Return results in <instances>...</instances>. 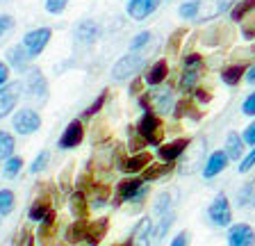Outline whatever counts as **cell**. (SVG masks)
Listing matches in <instances>:
<instances>
[{"label":"cell","mask_w":255,"mask_h":246,"mask_svg":"<svg viewBox=\"0 0 255 246\" xmlns=\"http://www.w3.org/2000/svg\"><path fill=\"white\" fill-rule=\"evenodd\" d=\"M148 194H150L148 182H143L137 176H128L117 185V201L114 203H134L139 208Z\"/></svg>","instance_id":"1"},{"label":"cell","mask_w":255,"mask_h":246,"mask_svg":"<svg viewBox=\"0 0 255 246\" xmlns=\"http://www.w3.org/2000/svg\"><path fill=\"white\" fill-rule=\"evenodd\" d=\"M137 134L143 144L159 146L162 144V119H159L153 110L143 112L141 119L137 121Z\"/></svg>","instance_id":"2"},{"label":"cell","mask_w":255,"mask_h":246,"mask_svg":"<svg viewBox=\"0 0 255 246\" xmlns=\"http://www.w3.org/2000/svg\"><path fill=\"white\" fill-rule=\"evenodd\" d=\"M143 66H146V55L128 53L119 59L117 64L112 66V80L114 82H126V80H130L132 75H137Z\"/></svg>","instance_id":"3"},{"label":"cell","mask_w":255,"mask_h":246,"mask_svg":"<svg viewBox=\"0 0 255 246\" xmlns=\"http://www.w3.org/2000/svg\"><path fill=\"white\" fill-rule=\"evenodd\" d=\"M207 219L217 228H230L233 226V205L223 192L212 198V203L207 208Z\"/></svg>","instance_id":"4"},{"label":"cell","mask_w":255,"mask_h":246,"mask_svg":"<svg viewBox=\"0 0 255 246\" xmlns=\"http://www.w3.org/2000/svg\"><path fill=\"white\" fill-rule=\"evenodd\" d=\"M11 128L18 134L27 137V134L37 132L41 128V114L37 110H32V107H23V110L14 112V117H11Z\"/></svg>","instance_id":"5"},{"label":"cell","mask_w":255,"mask_h":246,"mask_svg":"<svg viewBox=\"0 0 255 246\" xmlns=\"http://www.w3.org/2000/svg\"><path fill=\"white\" fill-rule=\"evenodd\" d=\"M23 89H25V96L30 101H37V103L48 101V82H46V75L39 69H27Z\"/></svg>","instance_id":"6"},{"label":"cell","mask_w":255,"mask_h":246,"mask_svg":"<svg viewBox=\"0 0 255 246\" xmlns=\"http://www.w3.org/2000/svg\"><path fill=\"white\" fill-rule=\"evenodd\" d=\"M50 34H53V30L50 27H37V30H30V32L23 37V48H25L27 57H37V55L43 53V48L48 46V41H50Z\"/></svg>","instance_id":"7"},{"label":"cell","mask_w":255,"mask_h":246,"mask_svg":"<svg viewBox=\"0 0 255 246\" xmlns=\"http://www.w3.org/2000/svg\"><path fill=\"white\" fill-rule=\"evenodd\" d=\"M23 94V85L21 82H7L5 87H0V119L14 114L18 98Z\"/></svg>","instance_id":"8"},{"label":"cell","mask_w":255,"mask_h":246,"mask_svg":"<svg viewBox=\"0 0 255 246\" xmlns=\"http://www.w3.org/2000/svg\"><path fill=\"white\" fill-rule=\"evenodd\" d=\"M82 139H85V125H82V119H73V121L66 123V128H64L57 146L62 150H73L75 146L82 144Z\"/></svg>","instance_id":"9"},{"label":"cell","mask_w":255,"mask_h":246,"mask_svg":"<svg viewBox=\"0 0 255 246\" xmlns=\"http://www.w3.org/2000/svg\"><path fill=\"white\" fill-rule=\"evenodd\" d=\"M189 144H191L189 137H178V139H173V141L159 144V146H157V157H159L162 162H166V164H173L178 157H182V155L187 153Z\"/></svg>","instance_id":"10"},{"label":"cell","mask_w":255,"mask_h":246,"mask_svg":"<svg viewBox=\"0 0 255 246\" xmlns=\"http://www.w3.org/2000/svg\"><path fill=\"white\" fill-rule=\"evenodd\" d=\"M150 162H153V155H150L148 150H139L134 155H126L119 160V171H123L126 176H137Z\"/></svg>","instance_id":"11"},{"label":"cell","mask_w":255,"mask_h":246,"mask_svg":"<svg viewBox=\"0 0 255 246\" xmlns=\"http://www.w3.org/2000/svg\"><path fill=\"white\" fill-rule=\"evenodd\" d=\"M226 242L228 246H255V228L249 224H233Z\"/></svg>","instance_id":"12"},{"label":"cell","mask_w":255,"mask_h":246,"mask_svg":"<svg viewBox=\"0 0 255 246\" xmlns=\"http://www.w3.org/2000/svg\"><path fill=\"white\" fill-rule=\"evenodd\" d=\"M175 101H173V89L171 87H162V89H155L150 94V107L157 117H164L173 110Z\"/></svg>","instance_id":"13"},{"label":"cell","mask_w":255,"mask_h":246,"mask_svg":"<svg viewBox=\"0 0 255 246\" xmlns=\"http://www.w3.org/2000/svg\"><path fill=\"white\" fill-rule=\"evenodd\" d=\"M230 160L228 155H226V150H214V153H210V157L205 160V164H203V178H217L219 173H223L226 169H228Z\"/></svg>","instance_id":"14"},{"label":"cell","mask_w":255,"mask_h":246,"mask_svg":"<svg viewBox=\"0 0 255 246\" xmlns=\"http://www.w3.org/2000/svg\"><path fill=\"white\" fill-rule=\"evenodd\" d=\"M233 2L235 0H198V18L201 21H212V18L221 16Z\"/></svg>","instance_id":"15"},{"label":"cell","mask_w":255,"mask_h":246,"mask_svg":"<svg viewBox=\"0 0 255 246\" xmlns=\"http://www.w3.org/2000/svg\"><path fill=\"white\" fill-rule=\"evenodd\" d=\"M150 235H153V221L148 217H143L134 224L132 233H130V240H128V246H150Z\"/></svg>","instance_id":"16"},{"label":"cell","mask_w":255,"mask_h":246,"mask_svg":"<svg viewBox=\"0 0 255 246\" xmlns=\"http://www.w3.org/2000/svg\"><path fill=\"white\" fill-rule=\"evenodd\" d=\"M159 7V0H128V16L134 21H146Z\"/></svg>","instance_id":"17"},{"label":"cell","mask_w":255,"mask_h":246,"mask_svg":"<svg viewBox=\"0 0 255 246\" xmlns=\"http://www.w3.org/2000/svg\"><path fill=\"white\" fill-rule=\"evenodd\" d=\"M27 219L34 221V224H43V221H53L55 219V210L50 205V201L46 198H37L34 203L27 210Z\"/></svg>","instance_id":"18"},{"label":"cell","mask_w":255,"mask_h":246,"mask_svg":"<svg viewBox=\"0 0 255 246\" xmlns=\"http://www.w3.org/2000/svg\"><path fill=\"white\" fill-rule=\"evenodd\" d=\"M98 34H101V27L94 21H80L78 25H75V39H78V43L91 46V43L98 39Z\"/></svg>","instance_id":"19"},{"label":"cell","mask_w":255,"mask_h":246,"mask_svg":"<svg viewBox=\"0 0 255 246\" xmlns=\"http://www.w3.org/2000/svg\"><path fill=\"white\" fill-rule=\"evenodd\" d=\"M244 139H242V134L237 132H228L226 134V146H223V150H226V155H228L230 162H242V157H244Z\"/></svg>","instance_id":"20"},{"label":"cell","mask_w":255,"mask_h":246,"mask_svg":"<svg viewBox=\"0 0 255 246\" xmlns=\"http://www.w3.org/2000/svg\"><path fill=\"white\" fill-rule=\"evenodd\" d=\"M110 219H98V221H87V235H85V244L87 246H98V242L105 237Z\"/></svg>","instance_id":"21"},{"label":"cell","mask_w":255,"mask_h":246,"mask_svg":"<svg viewBox=\"0 0 255 246\" xmlns=\"http://www.w3.org/2000/svg\"><path fill=\"white\" fill-rule=\"evenodd\" d=\"M69 208L71 214H73L78 221H87V214H89V201H87V194L75 189L71 194V201H69Z\"/></svg>","instance_id":"22"},{"label":"cell","mask_w":255,"mask_h":246,"mask_svg":"<svg viewBox=\"0 0 255 246\" xmlns=\"http://www.w3.org/2000/svg\"><path fill=\"white\" fill-rule=\"evenodd\" d=\"M166 75H169V64H166L164 59H157V62H155V64L146 71L143 82H146V85H150V87H159L162 82L166 80Z\"/></svg>","instance_id":"23"},{"label":"cell","mask_w":255,"mask_h":246,"mask_svg":"<svg viewBox=\"0 0 255 246\" xmlns=\"http://www.w3.org/2000/svg\"><path fill=\"white\" fill-rule=\"evenodd\" d=\"M5 57H7V66H11V69H16V71L27 69V62H30V57H27L25 48H23L21 43H18V46H11Z\"/></svg>","instance_id":"24"},{"label":"cell","mask_w":255,"mask_h":246,"mask_svg":"<svg viewBox=\"0 0 255 246\" xmlns=\"http://www.w3.org/2000/svg\"><path fill=\"white\" fill-rule=\"evenodd\" d=\"M171 169H173V164H166V162H159V164H153V162H150V164L141 171V180H143V182L159 180V178L169 176Z\"/></svg>","instance_id":"25"},{"label":"cell","mask_w":255,"mask_h":246,"mask_svg":"<svg viewBox=\"0 0 255 246\" xmlns=\"http://www.w3.org/2000/svg\"><path fill=\"white\" fill-rule=\"evenodd\" d=\"M246 71H249L246 64H230L221 71V80L228 87H237L239 82H242V78L246 75Z\"/></svg>","instance_id":"26"},{"label":"cell","mask_w":255,"mask_h":246,"mask_svg":"<svg viewBox=\"0 0 255 246\" xmlns=\"http://www.w3.org/2000/svg\"><path fill=\"white\" fill-rule=\"evenodd\" d=\"M235 203H237V208H255V180L246 182L237 189Z\"/></svg>","instance_id":"27"},{"label":"cell","mask_w":255,"mask_h":246,"mask_svg":"<svg viewBox=\"0 0 255 246\" xmlns=\"http://www.w3.org/2000/svg\"><path fill=\"white\" fill-rule=\"evenodd\" d=\"M85 235H87V221H73L69 228L64 230V240L69 242V244L85 242Z\"/></svg>","instance_id":"28"},{"label":"cell","mask_w":255,"mask_h":246,"mask_svg":"<svg viewBox=\"0 0 255 246\" xmlns=\"http://www.w3.org/2000/svg\"><path fill=\"white\" fill-rule=\"evenodd\" d=\"M201 80V69H182L180 73V89L182 91H194Z\"/></svg>","instance_id":"29"},{"label":"cell","mask_w":255,"mask_h":246,"mask_svg":"<svg viewBox=\"0 0 255 246\" xmlns=\"http://www.w3.org/2000/svg\"><path fill=\"white\" fill-rule=\"evenodd\" d=\"M155 214L157 217H164V214L173 212V194L171 192H159L157 198H155Z\"/></svg>","instance_id":"30"},{"label":"cell","mask_w":255,"mask_h":246,"mask_svg":"<svg viewBox=\"0 0 255 246\" xmlns=\"http://www.w3.org/2000/svg\"><path fill=\"white\" fill-rule=\"evenodd\" d=\"M16 150V139L14 134L7 130H0V160H9Z\"/></svg>","instance_id":"31"},{"label":"cell","mask_w":255,"mask_h":246,"mask_svg":"<svg viewBox=\"0 0 255 246\" xmlns=\"http://www.w3.org/2000/svg\"><path fill=\"white\" fill-rule=\"evenodd\" d=\"M253 9H255V0H237V5H235L233 11H230V18H233L235 23L244 21V18L249 16Z\"/></svg>","instance_id":"32"},{"label":"cell","mask_w":255,"mask_h":246,"mask_svg":"<svg viewBox=\"0 0 255 246\" xmlns=\"http://www.w3.org/2000/svg\"><path fill=\"white\" fill-rule=\"evenodd\" d=\"M16 208V196L11 189H0V217L11 214Z\"/></svg>","instance_id":"33"},{"label":"cell","mask_w":255,"mask_h":246,"mask_svg":"<svg viewBox=\"0 0 255 246\" xmlns=\"http://www.w3.org/2000/svg\"><path fill=\"white\" fill-rule=\"evenodd\" d=\"M21 169H23V157L21 155H11L9 160H5V164H2V176L5 178H18Z\"/></svg>","instance_id":"34"},{"label":"cell","mask_w":255,"mask_h":246,"mask_svg":"<svg viewBox=\"0 0 255 246\" xmlns=\"http://www.w3.org/2000/svg\"><path fill=\"white\" fill-rule=\"evenodd\" d=\"M173 221H175V212H169V214H164V217H159V224L153 228V240L155 242L162 240V237L169 233V228H171Z\"/></svg>","instance_id":"35"},{"label":"cell","mask_w":255,"mask_h":246,"mask_svg":"<svg viewBox=\"0 0 255 246\" xmlns=\"http://www.w3.org/2000/svg\"><path fill=\"white\" fill-rule=\"evenodd\" d=\"M48 164H50V150H39V155L32 160V164H30V173L32 176H37V173H41V171H46L48 169Z\"/></svg>","instance_id":"36"},{"label":"cell","mask_w":255,"mask_h":246,"mask_svg":"<svg viewBox=\"0 0 255 246\" xmlns=\"http://www.w3.org/2000/svg\"><path fill=\"white\" fill-rule=\"evenodd\" d=\"M105 101H107V89H103L98 96H96V101L91 103L89 107H87L85 112H82V119H91V117H96V114L103 110V105H105Z\"/></svg>","instance_id":"37"},{"label":"cell","mask_w":255,"mask_h":246,"mask_svg":"<svg viewBox=\"0 0 255 246\" xmlns=\"http://www.w3.org/2000/svg\"><path fill=\"white\" fill-rule=\"evenodd\" d=\"M178 14H180L182 18H198V0H187V2H182Z\"/></svg>","instance_id":"38"},{"label":"cell","mask_w":255,"mask_h":246,"mask_svg":"<svg viewBox=\"0 0 255 246\" xmlns=\"http://www.w3.org/2000/svg\"><path fill=\"white\" fill-rule=\"evenodd\" d=\"M14 25L16 23H14V18H11L9 14H0V41H2V39L14 30Z\"/></svg>","instance_id":"39"},{"label":"cell","mask_w":255,"mask_h":246,"mask_svg":"<svg viewBox=\"0 0 255 246\" xmlns=\"http://www.w3.org/2000/svg\"><path fill=\"white\" fill-rule=\"evenodd\" d=\"M253 166H255V146L242 157V162H239V173H249Z\"/></svg>","instance_id":"40"},{"label":"cell","mask_w":255,"mask_h":246,"mask_svg":"<svg viewBox=\"0 0 255 246\" xmlns=\"http://www.w3.org/2000/svg\"><path fill=\"white\" fill-rule=\"evenodd\" d=\"M203 66V57L198 53H189L182 59V69H201Z\"/></svg>","instance_id":"41"},{"label":"cell","mask_w":255,"mask_h":246,"mask_svg":"<svg viewBox=\"0 0 255 246\" xmlns=\"http://www.w3.org/2000/svg\"><path fill=\"white\" fill-rule=\"evenodd\" d=\"M69 5V0H46V11L48 14H62Z\"/></svg>","instance_id":"42"},{"label":"cell","mask_w":255,"mask_h":246,"mask_svg":"<svg viewBox=\"0 0 255 246\" xmlns=\"http://www.w3.org/2000/svg\"><path fill=\"white\" fill-rule=\"evenodd\" d=\"M242 114L244 117H255V91H251L242 103Z\"/></svg>","instance_id":"43"},{"label":"cell","mask_w":255,"mask_h":246,"mask_svg":"<svg viewBox=\"0 0 255 246\" xmlns=\"http://www.w3.org/2000/svg\"><path fill=\"white\" fill-rule=\"evenodd\" d=\"M148 41H150V32H139L137 37L132 39V53H139V48L148 46Z\"/></svg>","instance_id":"44"},{"label":"cell","mask_w":255,"mask_h":246,"mask_svg":"<svg viewBox=\"0 0 255 246\" xmlns=\"http://www.w3.org/2000/svg\"><path fill=\"white\" fill-rule=\"evenodd\" d=\"M242 139H244V144H249L251 148H253V146H255V121L246 125V130H244V132H242Z\"/></svg>","instance_id":"45"},{"label":"cell","mask_w":255,"mask_h":246,"mask_svg":"<svg viewBox=\"0 0 255 246\" xmlns=\"http://www.w3.org/2000/svg\"><path fill=\"white\" fill-rule=\"evenodd\" d=\"M194 101H196V103H210V101H212V96H210V91H207V89L196 87V89H194Z\"/></svg>","instance_id":"46"},{"label":"cell","mask_w":255,"mask_h":246,"mask_svg":"<svg viewBox=\"0 0 255 246\" xmlns=\"http://www.w3.org/2000/svg\"><path fill=\"white\" fill-rule=\"evenodd\" d=\"M169 246H189V233L187 230H182V233H178V235L171 240Z\"/></svg>","instance_id":"47"},{"label":"cell","mask_w":255,"mask_h":246,"mask_svg":"<svg viewBox=\"0 0 255 246\" xmlns=\"http://www.w3.org/2000/svg\"><path fill=\"white\" fill-rule=\"evenodd\" d=\"M242 37L249 39V41H253L255 39V21L244 23V25H242Z\"/></svg>","instance_id":"48"},{"label":"cell","mask_w":255,"mask_h":246,"mask_svg":"<svg viewBox=\"0 0 255 246\" xmlns=\"http://www.w3.org/2000/svg\"><path fill=\"white\" fill-rule=\"evenodd\" d=\"M7 82H9V66H7V62L0 59V87H5Z\"/></svg>","instance_id":"49"},{"label":"cell","mask_w":255,"mask_h":246,"mask_svg":"<svg viewBox=\"0 0 255 246\" xmlns=\"http://www.w3.org/2000/svg\"><path fill=\"white\" fill-rule=\"evenodd\" d=\"M244 78H246V82H249V85H255V62H253V66L246 71Z\"/></svg>","instance_id":"50"},{"label":"cell","mask_w":255,"mask_h":246,"mask_svg":"<svg viewBox=\"0 0 255 246\" xmlns=\"http://www.w3.org/2000/svg\"><path fill=\"white\" fill-rule=\"evenodd\" d=\"M112 246H128V242H121V244H112Z\"/></svg>","instance_id":"51"}]
</instances>
